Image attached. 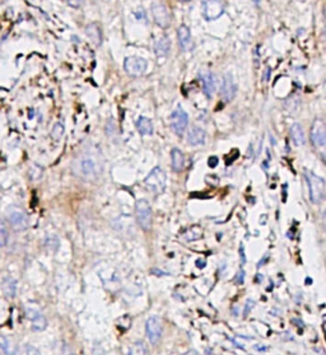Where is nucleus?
I'll return each instance as SVG.
<instances>
[{"instance_id":"1","label":"nucleus","mask_w":326,"mask_h":355,"mask_svg":"<svg viewBox=\"0 0 326 355\" xmlns=\"http://www.w3.org/2000/svg\"><path fill=\"white\" fill-rule=\"evenodd\" d=\"M72 169L75 176L80 177V179L83 180H87V181L96 180L100 176L101 172H102V168H101L97 159L91 156L78 157V158L73 162Z\"/></svg>"},{"instance_id":"2","label":"nucleus","mask_w":326,"mask_h":355,"mask_svg":"<svg viewBox=\"0 0 326 355\" xmlns=\"http://www.w3.org/2000/svg\"><path fill=\"white\" fill-rule=\"evenodd\" d=\"M305 179H306L307 185H309L310 190V199L312 204H320L324 200L325 191H326V184L324 179L315 174L311 171H305Z\"/></svg>"},{"instance_id":"3","label":"nucleus","mask_w":326,"mask_h":355,"mask_svg":"<svg viewBox=\"0 0 326 355\" xmlns=\"http://www.w3.org/2000/svg\"><path fill=\"white\" fill-rule=\"evenodd\" d=\"M166 184H167V176L166 172L163 171L161 167H156L153 168V171L145 179L144 185L147 187V190L149 192L155 195H160L164 192L166 190Z\"/></svg>"},{"instance_id":"4","label":"nucleus","mask_w":326,"mask_h":355,"mask_svg":"<svg viewBox=\"0 0 326 355\" xmlns=\"http://www.w3.org/2000/svg\"><path fill=\"white\" fill-rule=\"evenodd\" d=\"M135 214H137V220L140 228H143L144 231H149L150 227H152L153 219L152 208H150L149 203L145 199L137 200V204H135Z\"/></svg>"},{"instance_id":"5","label":"nucleus","mask_w":326,"mask_h":355,"mask_svg":"<svg viewBox=\"0 0 326 355\" xmlns=\"http://www.w3.org/2000/svg\"><path fill=\"white\" fill-rule=\"evenodd\" d=\"M125 72L132 77H140L145 73L148 68L147 60L139 56H129L124 61Z\"/></svg>"},{"instance_id":"6","label":"nucleus","mask_w":326,"mask_h":355,"mask_svg":"<svg viewBox=\"0 0 326 355\" xmlns=\"http://www.w3.org/2000/svg\"><path fill=\"white\" fill-rule=\"evenodd\" d=\"M187 125H189V115L181 108V107H177L171 115V127L173 130V132L179 137H182V134L186 130Z\"/></svg>"},{"instance_id":"7","label":"nucleus","mask_w":326,"mask_h":355,"mask_svg":"<svg viewBox=\"0 0 326 355\" xmlns=\"http://www.w3.org/2000/svg\"><path fill=\"white\" fill-rule=\"evenodd\" d=\"M311 142L317 150L324 152L326 147V131L325 124L321 120H315L314 125H312Z\"/></svg>"},{"instance_id":"8","label":"nucleus","mask_w":326,"mask_h":355,"mask_svg":"<svg viewBox=\"0 0 326 355\" xmlns=\"http://www.w3.org/2000/svg\"><path fill=\"white\" fill-rule=\"evenodd\" d=\"M145 331H147V336L150 343L156 345L161 340L163 331L161 318L157 316H152V317L148 318L147 323H145Z\"/></svg>"},{"instance_id":"9","label":"nucleus","mask_w":326,"mask_h":355,"mask_svg":"<svg viewBox=\"0 0 326 355\" xmlns=\"http://www.w3.org/2000/svg\"><path fill=\"white\" fill-rule=\"evenodd\" d=\"M224 8L219 0H204L203 2V17L207 20H215L223 14Z\"/></svg>"},{"instance_id":"10","label":"nucleus","mask_w":326,"mask_h":355,"mask_svg":"<svg viewBox=\"0 0 326 355\" xmlns=\"http://www.w3.org/2000/svg\"><path fill=\"white\" fill-rule=\"evenodd\" d=\"M152 15L155 22L157 23L161 28H167L171 25L169 13L162 3H155V4L152 5Z\"/></svg>"},{"instance_id":"11","label":"nucleus","mask_w":326,"mask_h":355,"mask_svg":"<svg viewBox=\"0 0 326 355\" xmlns=\"http://www.w3.org/2000/svg\"><path fill=\"white\" fill-rule=\"evenodd\" d=\"M200 80L203 84V92L208 98H212L213 95L217 91V79L215 75L210 72H202L200 73Z\"/></svg>"},{"instance_id":"12","label":"nucleus","mask_w":326,"mask_h":355,"mask_svg":"<svg viewBox=\"0 0 326 355\" xmlns=\"http://www.w3.org/2000/svg\"><path fill=\"white\" fill-rule=\"evenodd\" d=\"M9 221L14 231L22 232L25 229H27V216H26V214L20 209L15 208L13 210H10Z\"/></svg>"},{"instance_id":"13","label":"nucleus","mask_w":326,"mask_h":355,"mask_svg":"<svg viewBox=\"0 0 326 355\" xmlns=\"http://www.w3.org/2000/svg\"><path fill=\"white\" fill-rule=\"evenodd\" d=\"M236 83L231 74H227L223 79V85H222V98L224 102H231L236 96Z\"/></svg>"},{"instance_id":"14","label":"nucleus","mask_w":326,"mask_h":355,"mask_svg":"<svg viewBox=\"0 0 326 355\" xmlns=\"http://www.w3.org/2000/svg\"><path fill=\"white\" fill-rule=\"evenodd\" d=\"M177 37H179V43L181 50L187 51L191 48L192 38H191V32H190L189 27L185 25L180 26L179 31H177Z\"/></svg>"},{"instance_id":"15","label":"nucleus","mask_w":326,"mask_h":355,"mask_svg":"<svg viewBox=\"0 0 326 355\" xmlns=\"http://www.w3.org/2000/svg\"><path fill=\"white\" fill-rule=\"evenodd\" d=\"M187 142L190 145H202L205 142V132L202 127L194 126L187 134Z\"/></svg>"},{"instance_id":"16","label":"nucleus","mask_w":326,"mask_h":355,"mask_svg":"<svg viewBox=\"0 0 326 355\" xmlns=\"http://www.w3.org/2000/svg\"><path fill=\"white\" fill-rule=\"evenodd\" d=\"M31 312H28V317H30L31 320V325H32V328L35 331H44L46 328V326H48V321H46V318L44 317L41 313L36 312V310L30 309Z\"/></svg>"},{"instance_id":"17","label":"nucleus","mask_w":326,"mask_h":355,"mask_svg":"<svg viewBox=\"0 0 326 355\" xmlns=\"http://www.w3.org/2000/svg\"><path fill=\"white\" fill-rule=\"evenodd\" d=\"M85 33H87L91 42L95 43L96 46L101 45V42H102V31H101L100 26L96 25V23H91L85 28Z\"/></svg>"},{"instance_id":"18","label":"nucleus","mask_w":326,"mask_h":355,"mask_svg":"<svg viewBox=\"0 0 326 355\" xmlns=\"http://www.w3.org/2000/svg\"><path fill=\"white\" fill-rule=\"evenodd\" d=\"M291 138L292 142L297 145V147H302L306 142V137H305L303 127L299 124H293L291 127Z\"/></svg>"},{"instance_id":"19","label":"nucleus","mask_w":326,"mask_h":355,"mask_svg":"<svg viewBox=\"0 0 326 355\" xmlns=\"http://www.w3.org/2000/svg\"><path fill=\"white\" fill-rule=\"evenodd\" d=\"M171 161H172V169L175 172H181L185 167V156L177 148H173L171 152Z\"/></svg>"},{"instance_id":"20","label":"nucleus","mask_w":326,"mask_h":355,"mask_svg":"<svg viewBox=\"0 0 326 355\" xmlns=\"http://www.w3.org/2000/svg\"><path fill=\"white\" fill-rule=\"evenodd\" d=\"M169 49H171V42H169V38L167 37V36H162V37L160 38V40L156 42L155 46V51L156 55H157L158 57H166L167 55H168Z\"/></svg>"},{"instance_id":"21","label":"nucleus","mask_w":326,"mask_h":355,"mask_svg":"<svg viewBox=\"0 0 326 355\" xmlns=\"http://www.w3.org/2000/svg\"><path fill=\"white\" fill-rule=\"evenodd\" d=\"M137 129L140 135H152L153 134V122L148 117L142 116L137 121Z\"/></svg>"},{"instance_id":"22","label":"nucleus","mask_w":326,"mask_h":355,"mask_svg":"<svg viewBox=\"0 0 326 355\" xmlns=\"http://www.w3.org/2000/svg\"><path fill=\"white\" fill-rule=\"evenodd\" d=\"M3 292H4L5 297L8 298H13L17 293V281L14 279H5L3 283Z\"/></svg>"},{"instance_id":"23","label":"nucleus","mask_w":326,"mask_h":355,"mask_svg":"<svg viewBox=\"0 0 326 355\" xmlns=\"http://www.w3.org/2000/svg\"><path fill=\"white\" fill-rule=\"evenodd\" d=\"M127 355H147V348H145L144 344L138 341V343H134L133 345H130Z\"/></svg>"},{"instance_id":"24","label":"nucleus","mask_w":326,"mask_h":355,"mask_svg":"<svg viewBox=\"0 0 326 355\" xmlns=\"http://www.w3.org/2000/svg\"><path fill=\"white\" fill-rule=\"evenodd\" d=\"M8 242V229L4 221L0 219V247H4Z\"/></svg>"},{"instance_id":"25","label":"nucleus","mask_w":326,"mask_h":355,"mask_svg":"<svg viewBox=\"0 0 326 355\" xmlns=\"http://www.w3.org/2000/svg\"><path fill=\"white\" fill-rule=\"evenodd\" d=\"M199 227H192V228H190L189 231L186 232V233L184 234L185 238H186V241H197V239H199L200 237L203 236L202 233H197L195 234V232L199 231Z\"/></svg>"},{"instance_id":"26","label":"nucleus","mask_w":326,"mask_h":355,"mask_svg":"<svg viewBox=\"0 0 326 355\" xmlns=\"http://www.w3.org/2000/svg\"><path fill=\"white\" fill-rule=\"evenodd\" d=\"M62 134H64V125H62L61 122H56V124L54 125L53 130H51V137H53L55 140H59L60 138L62 137Z\"/></svg>"},{"instance_id":"27","label":"nucleus","mask_w":326,"mask_h":355,"mask_svg":"<svg viewBox=\"0 0 326 355\" xmlns=\"http://www.w3.org/2000/svg\"><path fill=\"white\" fill-rule=\"evenodd\" d=\"M17 354L18 355H40L37 349L33 348V346H31V345L20 346L19 350L17 351Z\"/></svg>"},{"instance_id":"28","label":"nucleus","mask_w":326,"mask_h":355,"mask_svg":"<svg viewBox=\"0 0 326 355\" xmlns=\"http://www.w3.org/2000/svg\"><path fill=\"white\" fill-rule=\"evenodd\" d=\"M244 280H245V271L240 270L238 273H237V275L234 276V283L238 284V285H241V284L244 283Z\"/></svg>"},{"instance_id":"29","label":"nucleus","mask_w":326,"mask_h":355,"mask_svg":"<svg viewBox=\"0 0 326 355\" xmlns=\"http://www.w3.org/2000/svg\"><path fill=\"white\" fill-rule=\"evenodd\" d=\"M270 74H272V69H270L269 66L265 68L264 70V78H263V82L268 83L270 80Z\"/></svg>"},{"instance_id":"30","label":"nucleus","mask_w":326,"mask_h":355,"mask_svg":"<svg viewBox=\"0 0 326 355\" xmlns=\"http://www.w3.org/2000/svg\"><path fill=\"white\" fill-rule=\"evenodd\" d=\"M254 305H255V303L251 301V299H249V301L246 302V307H245V312H244V316H245V317H246V316L249 315V313H250V309H251V308L254 307Z\"/></svg>"},{"instance_id":"31","label":"nucleus","mask_w":326,"mask_h":355,"mask_svg":"<svg viewBox=\"0 0 326 355\" xmlns=\"http://www.w3.org/2000/svg\"><path fill=\"white\" fill-rule=\"evenodd\" d=\"M68 4L73 8H79L83 4V0H68Z\"/></svg>"},{"instance_id":"32","label":"nucleus","mask_w":326,"mask_h":355,"mask_svg":"<svg viewBox=\"0 0 326 355\" xmlns=\"http://www.w3.org/2000/svg\"><path fill=\"white\" fill-rule=\"evenodd\" d=\"M208 164H209L210 168H214V167L218 164V158H217V157H210L209 161H208Z\"/></svg>"},{"instance_id":"33","label":"nucleus","mask_w":326,"mask_h":355,"mask_svg":"<svg viewBox=\"0 0 326 355\" xmlns=\"http://www.w3.org/2000/svg\"><path fill=\"white\" fill-rule=\"evenodd\" d=\"M240 255H241V258H242V263H245V262H246V256H245L244 255V247H242L241 246V250H240Z\"/></svg>"},{"instance_id":"34","label":"nucleus","mask_w":326,"mask_h":355,"mask_svg":"<svg viewBox=\"0 0 326 355\" xmlns=\"http://www.w3.org/2000/svg\"><path fill=\"white\" fill-rule=\"evenodd\" d=\"M184 355H199V354H198L195 350H189L187 353H185Z\"/></svg>"},{"instance_id":"35","label":"nucleus","mask_w":326,"mask_h":355,"mask_svg":"<svg viewBox=\"0 0 326 355\" xmlns=\"http://www.w3.org/2000/svg\"><path fill=\"white\" fill-rule=\"evenodd\" d=\"M252 2H254V3H255V4H259V3H260V2H262V0H252Z\"/></svg>"},{"instance_id":"36","label":"nucleus","mask_w":326,"mask_h":355,"mask_svg":"<svg viewBox=\"0 0 326 355\" xmlns=\"http://www.w3.org/2000/svg\"><path fill=\"white\" fill-rule=\"evenodd\" d=\"M180 2H190V0H180Z\"/></svg>"},{"instance_id":"37","label":"nucleus","mask_w":326,"mask_h":355,"mask_svg":"<svg viewBox=\"0 0 326 355\" xmlns=\"http://www.w3.org/2000/svg\"><path fill=\"white\" fill-rule=\"evenodd\" d=\"M0 355H5V354H4V353H3V351H2V350H0Z\"/></svg>"}]
</instances>
